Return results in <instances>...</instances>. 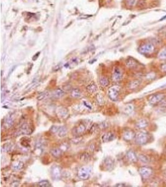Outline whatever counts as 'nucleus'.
Masks as SVG:
<instances>
[{"mask_svg": "<svg viewBox=\"0 0 166 187\" xmlns=\"http://www.w3.org/2000/svg\"><path fill=\"white\" fill-rule=\"evenodd\" d=\"M99 83H100L101 85L103 87H106L107 85H108L109 84V81L108 80V79L105 77H101L100 79H99Z\"/></svg>", "mask_w": 166, "mask_h": 187, "instance_id": "25", "label": "nucleus"}, {"mask_svg": "<svg viewBox=\"0 0 166 187\" xmlns=\"http://www.w3.org/2000/svg\"><path fill=\"white\" fill-rule=\"evenodd\" d=\"M138 158L139 159L140 161H141L143 163H148L149 161V158H148L147 156L146 155H143V154H141L138 156Z\"/></svg>", "mask_w": 166, "mask_h": 187, "instance_id": "23", "label": "nucleus"}, {"mask_svg": "<svg viewBox=\"0 0 166 187\" xmlns=\"http://www.w3.org/2000/svg\"><path fill=\"white\" fill-rule=\"evenodd\" d=\"M87 90L90 93H94L97 90V86L94 82H91L87 87Z\"/></svg>", "mask_w": 166, "mask_h": 187, "instance_id": "19", "label": "nucleus"}, {"mask_svg": "<svg viewBox=\"0 0 166 187\" xmlns=\"http://www.w3.org/2000/svg\"><path fill=\"white\" fill-rule=\"evenodd\" d=\"M86 130V125L85 124L80 123L78 125L75 127L73 130V133L74 135H81Z\"/></svg>", "mask_w": 166, "mask_h": 187, "instance_id": "9", "label": "nucleus"}, {"mask_svg": "<svg viewBox=\"0 0 166 187\" xmlns=\"http://www.w3.org/2000/svg\"><path fill=\"white\" fill-rule=\"evenodd\" d=\"M38 185L39 186H41V187H49L50 186V183L47 180H42L40 182L38 183Z\"/></svg>", "mask_w": 166, "mask_h": 187, "instance_id": "27", "label": "nucleus"}, {"mask_svg": "<svg viewBox=\"0 0 166 187\" xmlns=\"http://www.w3.org/2000/svg\"><path fill=\"white\" fill-rule=\"evenodd\" d=\"M159 105L160 107H166V99H164L162 101L159 103Z\"/></svg>", "mask_w": 166, "mask_h": 187, "instance_id": "33", "label": "nucleus"}, {"mask_svg": "<svg viewBox=\"0 0 166 187\" xmlns=\"http://www.w3.org/2000/svg\"><path fill=\"white\" fill-rule=\"evenodd\" d=\"M160 69H161L162 71L165 72L166 73V64H162L161 66H160Z\"/></svg>", "mask_w": 166, "mask_h": 187, "instance_id": "34", "label": "nucleus"}, {"mask_svg": "<svg viewBox=\"0 0 166 187\" xmlns=\"http://www.w3.org/2000/svg\"><path fill=\"white\" fill-rule=\"evenodd\" d=\"M154 51V47L151 44H146L142 45L139 48V51L141 54H151Z\"/></svg>", "mask_w": 166, "mask_h": 187, "instance_id": "7", "label": "nucleus"}, {"mask_svg": "<svg viewBox=\"0 0 166 187\" xmlns=\"http://www.w3.org/2000/svg\"><path fill=\"white\" fill-rule=\"evenodd\" d=\"M123 73L119 68H116L113 74V79L115 81H119L122 79Z\"/></svg>", "mask_w": 166, "mask_h": 187, "instance_id": "12", "label": "nucleus"}, {"mask_svg": "<svg viewBox=\"0 0 166 187\" xmlns=\"http://www.w3.org/2000/svg\"><path fill=\"white\" fill-rule=\"evenodd\" d=\"M13 122H14V121H13V117H12L11 116H10V117L7 119V121H6V124H7V125H8L9 127H10V126H11V125H13Z\"/></svg>", "mask_w": 166, "mask_h": 187, "instance_id": "30", "label": "nucleus"}, {"mask_svg": "<svg viewBox=\"0 0 166 187\" xmlns=\"http://www.w3.org/2000/svg\"><path fill=\"white\" fill-rule=\"evenodd\" d=\"M50 152L53 157H55V158H59V157H60L62 155V150L60 148L56 147L52 149L50 151Z\"/></svg>", "mask_w": 166, "mask_h": 187, "instance_id": "14", "label": "nucleus"}, {"mask_svg": "<svg viewBox=\"0 0 166 187\" xmlns=\"http://www.w3.org/2000/svg\"><path fill=\"white\" fill-rule=\"evenodd\" d=\"M64 95V92L61 89H57L54 90L52 92V96L55 98H60Z\"/></svg>", "mask_w": 166, "mask_h": 187, "instance_id": "18", "label": "nucleus"}, {"mask_svg": "<svg viewBox=\"0 0 166 187\" xmlns=\"http://www.w3.org/2000/svg\"><path fill=\"white\" fill-rule=\"evenodd\" d=\"M24 166V163L20 161H15L14 163L12 165V167L14 168V170H18L21 169Z\"/></svg>", "mask_w": 166, "mask_h": 187, "instance_id": "21", "label": "nucleus"}, {"mask_svg": "<svg viewBox=\"0 0 166 187\" xmlns=\"http://www.w3.org/2000/svg\"><path fill=\"white\" fill-rule=\"evenodd\" d=\"M148 125V122L146 119H141L137 122L136 126L138 129H144Z\"/></svg>", "mask_w": 166, "mask_h": 187, "instance_id": "16", "label": "nucleus"}, {"mask_svg": "<svg viewBox=\"0 0 166 187\" xmlns=\"http://www.w3.org/2000/svg\"><path fill=\"white\" fill-rule=\"evenodd\" d=\"M165 98V96L163 93H157V94L152 95L151 96L149 102V104L152 105H155L157 104H159L163 99Z\"/></svg>", "mask_w": 166, "mask_h": 187, "instance_id": "4", "label": "nucleus"}, {"mask_svg": "<svg viewBox=\"0 0 166 187\" xmlns=\"http://www.w3.org/2000/svg\"><path fill=\"white\" fill-rule=\"evenodd\" d=\"M91 170L88 167H82L78 169V177L82 180H87L90 178Z\"/></svg>", "mask_w": 166, "mask_h": 187, "instance_id": "2", "label": "nucleus"}, {"mask_svg": "<svg viewBox=\"0 0 166 187\" xmlns=\"http://www.w3.org/2000/svg\"><path fill=\"white\" fill-rule=\"evenodd\" d=\"M135 133L131 130H126L124 131V133H123V138L124 140L129 141L135 138Z\"/></svg>", "mask_w": 166, "mask_h": 187, "instance_id": "11", "label": "nucleus"}, {"mask_svg": "<svg viewBox=\"0 0 166 187\" xmlns=\"http://www.w3.org/2000/svg\"><path fill=\"white\" fill-rule=\"evenodd\" d=\"M158 58L161 60H166V48H164L159 53Z\"/></svg>", "mask_w": 166, "mask_h": 187, "instance_id": "24", "label": "nucleus"}, {"mask_svg": "<svg viewBox=\"0 0 166 187\" xmlns=\"http://www.w3.org/2000/svg\"><path fill=\"white\" fill-rule=\"evenodd\" d=\"M133 110H134L133 105H131V104H129V105H127L125 107V108H124V111L126 113H127V114H129V113H131V112L133 111Z\"/></svg>", "mask_w": 166, "mask_h": 187, "instance_id": "26", "label": "nucleus"}, {"mask_svg": "<svg viewBox=\"0 0 166 187\" xmlns=\"http://www.w3.org/2000/svg\"><path fill=\"white\" fill-rule=\"evenodd\" d=\"M71 96L74 98H79L82 96V92L78 89H74L71 91Z\"/></svg>", "mask_w": 166, "mask_h": 187, "instance_id": "20", "label": "nucleus"}, {"mask_svg": "<svg viewBox=\"0 0 166 187\" xmlns=\"http://www.w3.org/2000/svg\"><path fill=\"white\" fill-rule=\"evenodd\" d=\"M51 174L52 177L55 180H59L61 177V168L57 165H55L51 169Z\"/></svg>", "mask_w": 166, "mask_h": 187, "instance_id": "8", "label": "nucleus"}, {"mask_svg": "<svg viewBox=\"0 0 166 187\" xmlns=\"http://www.w3.org/2000/svg\"><path fill=\"white\" fill-rule=\"evenodd\" d=\"M96 100H97V101L99 104H103V103L104 102L103 97H102V96H101L100 94H97V96H96Z\"/></svg>", "mask_w": 166, "mask_h": 187, "instance_id": "32", "label": "nucleus"}, {"mask_svg": "<svg viewBox=\"0 0 166 187\" xmlns=\"http://www.w3.org/2000/svg\"><path fill=\"white\" fill-rule=\"evenodd\" d=\"M119 91H120V87L118 85H115V86L111 87L109 89L108 94L109 97L112 101H116L119 96Z\"/></svg>", "mask_w": 166, "mask_h": 187, "instance_id": "3", "label": "nucleus"}, {"mask_svg": "<svg viewBox=\"0 0 166 187\" xmlns=\"http://www.w3.org/2000/svg\"><path fill=\"white\" fill-rule=\"evenodd\" d=\"M139 172L143 178L147 179L152 175L153 171L152 168L148 167H142L139 169Z\"/></svg>", "mask_w": 166, "mask_h": 187, "instance_id": "6", "label": "nucleus"}, {"mask_svg": "<svg viewBox=\"0 0 166 187\" xmlns=\"http://www.w3.org/2000/svg\"><path fill=\"white\" fill-rule=\"evenodd\" d=\"M59 114H60V116H61V117H65V115L67 114V110H66L65 109H60L59 110Z\"/></svg>", "mask_w": 166, "mask_h": 187, "instance_id": "31", "label": "nucleus"}, {"mask_svg": "<svg viewBox=\"0 0 166 187\" xmlns=\"http://www.w3.org/2000/svg\"><path fill=\"white\" fill-rule=\"evenodd\" d=\"M126 65L129 67L134 68L136 66V62L134 59H129L126 61Z\"/></svg>", "mask_w": 166, "mask_h": 187, "instance_id": "28", "label": "nucleus"}, {"mask_svg": "<svg viewBox=\"0 0 166 187\" xmlns=\"http://www.w3.org/2000/svg\"><path fill=\"white\" fill-rule=\"evenodd\" d=\"M50 131L54 133H57L60 137H63L67 135V130L65 127H57L52 126L50 129Z\"/></svg>", "mask_w": 166, "mask_h": 187, "instance_id": "5", "label": "nucleus"}, {"mask_svg": "<svg viewBox=\"0 0 166 187\" xmlns=\"http://www.w3.org/2000/svg\"><path fill=\"white\" fill-rule=\"evenodd\" d=\"M48 96H49V93L47 92H44L39 95V97H38V99L39 100V101H41V100L44 99H46V97H48Z\"/></svg>", "mask_w": 166, "mask_h": 187, "instance_id": "29", "label": "nucleus"}, {"mask_svg": "<svg viewBox=\"0 0 166 187\" xmlns=\"http://www.w3.org/2000/svg\"><path fill=\"white\" fill-rule=\"evenodd\" d=\"M114 165H115V162L112 159L108 157L105 160V166L109 170L113 169V168L114 167Z\"/></svg>", "mask_w": 166, "mask_h": 187, "instance_id": "15", "label": "nucleus"}, {"mask_svg": "<svg viewBox=\"0 0 166 187\" xmlns=\"http://www.w3.org/2000/svg\"><path fill=\"white\" fill-rule=\"evenodd\" d=\"M135 139L139 145H145L149 140V135L144 132H139L135 136Z\"/></svg>", "mask_w": 166, "mask_h": 187, "instance_id": "1", "label": "nucleus"}, {"mask_svg": "<svg viewBox=\"0 0 166 187\" xmlns=\"http://www.w3.org/2000/svg\"><path fill=\"white\" fill-rule=\"evenodd\" d=\"M139 84H140V81H133L129 84V88L131 89H135L139 86Z\"/></svg>", "mask_w": 166, "mask_h": 187, "instance_id": "22", "label": "nucleus"}, {"mask_svg": "<svg viewBox=\"0 0 166 187\" xmlns=\"http://www.w3.org/2000/svg\"><path fill=\"white\" fill-rule=\"evenodd\" d=\"M115 135L113 132H108L107 133H105L102 137V140L104 142H108L112 141L115 139Z\"/></svg>", "mask_w": 166, "mask_h": 187, "instance_id": "13", "label": "nucleus"}, {"mask_svg": "<svg viewBox=\"0 0 166 187\" xmlns=\"http://www.w3.org/2000/svg\"><path fill=\"white\" fill-rule=\"evenodd\" d=\"M126 157L127 160L131 163H136L138 160V157L136 155V153L132 150H129L127 152Z\"/></svg>", "mask_w": 166, "mask_h": 187, "instance_id": "10", "label": "nucleus"}, {"mask_svg": "<svg viewBox=\"0 0 166 187\" xmlns=\"http://www.w3.org/2000/svg\"><path fill=\"white\" fill-rule=\"evenodd\" d=\"M30 133V128L27 124H24L19 129L20 134H28Z\"/></svg>", "mask_w": 166, "mask_h": 187, "instance_id": "17", "label": "nucleus"}]
</instances>
